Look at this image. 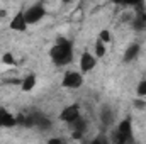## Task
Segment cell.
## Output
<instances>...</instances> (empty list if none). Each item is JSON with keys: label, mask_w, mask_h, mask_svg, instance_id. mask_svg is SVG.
Here are the masks:
<instances>
[{"label": "cell", "mask_w": 146, "mask_h": 144, "mask_svg": "<svg viewBox=\"0 0 146 144\" xmlns=\"http://www.w3.org/2000/svg\"><path fill=\"white\" fill-rule=\"evenodd\" d=\"M49 56L56 66L70 65L73 59V42L66 37H58L56 44L49 49Z\"/></svg>", "instance_id": "cell-1"}, {"label": "cell", "mask_w": 146, "mask_h": 144, "mask_svg": "<svg viewBox=\"0 0 146 144\" xmlns=\"http://www.w3.org/2000/svg\"><path fill=\"white\" fill-rule=\"evenodd\" d=\"M24 15H26L27 26H33V24H37L39 20H42V17L46 15V9L42 3H33L24 10Z\"/></svg>", "instance_id": "cell-2"}, {"label": "cell", "mask_w": 146, "mask_h": 144, "mask_svg": "<svg viewBox=\"0 0 146 144\" xmlns=\"http://www.w3.org/2000/svg\"><path fill=\"white\" fill-rule=\"evenodd\" d=\"M61 85L65 88H72V90H76L83 85V76L80 71H66L63 75V80H61Z\"/></svg>", "instance_id": "cell-3"}, {"label": "cell", "mask_w": 146, "mask_h": 144, "mask_svg": "<svg viewBox=\"0 0 146 144\" xmlns=\"http://www.w3.org/2000/svg\"><path fill=\"white\" fill-rule=\"evenodd\" d=\"M78 117H80V105H78V104L66 105V107L60 112V120H61V122H66V124L75 122Z\"/></svg>", "instance_id": "cell-4"}, {"label": "cell", "mask_w": 146, "mask_h": 144, "mask_svg": "<svg viewBox=\"0 0 146 144\" xmlns=\"http://www.w3.org/2000/svg\"><path fill=\"white\" fill-rule=\"evenodd\" d=\"M9 27H10L12 31H19V32H24V31L27 29V22H26L24 10H19V12L12 17V20H10Z\"/></svg>", "instance_id": "cell-5"}, {"label": "cell", "mask_w": 146, "mask_h": 144, "mask_svg": "<svg viewBox=\"0 0 146 144\" xmlns=\"http://www.w3.org/2000/svg\"><path fill=\"white\" fill-rule=\"evenodd\" d=\"M95 63H97V58H95L94 54H90V53L85 51V53L80 56V71L82 73L92 71V70L95 68Z\"/></svg>", "instance_id": "cell-6"}, {"label": "cell", "mask_w": 146, "mask_h": 144, "mask_svg": "<svg viewBox=\"0 0 146 144\" xmlns=\"http://www.w3.org/2000/svg\"><path fill=\"white\" fill-rule=\"evenodd\" d=\"M139 53H141V46H139V42H133V44H129V46L126 48L124 56H122V61H124V63H131V61H134V59L138 58Z\"/></svg>", "instance_id": "cell-7"}, {"label": "cell", "mask_w": 146, "mask_h": 144, "mask_svg": "<svg viewBox=\"0 0 146 144\" xmlns=\"http://www.w3.org/2000/svg\"><path fill=\"white\" fill-rule=\"evenodd\" d=\"M14 126H17V119H15V115H12L7 108L0 107V127H14Z\"/></svg>", "instance_id": "cell-8"}, {"label": "cell", "mask_w": 146, "mask_h": 144, "mask_svg": "<svg viewBox=\"0 0 146 144\" xmlns=\"http://www.w3.org/2000/svg\"><path fill=\"white\" fill-rule=\"evenodd\" d=\"M37 83V78L34 73H29L24 80H22V83H21V88H22V92H31L34 87H36Z\"/></svg>", "instance_id": "cell-9"}, {"label": "cell", "mask_w": 146, "mask_h": 144, "mask_svg": "<svg viewBox=\"0 0 146 144\" xmlns=\"http://www.w3.org/2000/svg\"><path fill=\"white\" fill-rule=\"evenodd\" d=\"M70 127H72V132H80V134H85V132H87V129H88V124H87V120H85V119L78 117L75 122H72V124H70Z\"/></svg>", "instance_id": "cell-10"}, {"label": "cell", "mask_w": 146, "mask_h": 144, "mask_svg": "<svg viewBox=\"0 0 146 144\" xmlns=\"http://www.w3.org/2000/svg\"><path fill=\"white\" fill-rule=\"evenodd\" d=\"M100 120L104 126H110L114 122V110L110 107H104L100 110Z\"/></svg>", "instance_id": "cell-11"}, {"label": "cell", "mask_w": 146, "mask_h": 144, "mask_svg": "<svg viewBox=\"0 0 146 144\" xmlns=\"http://www.w3.org/2000/svg\"><path fill=\"white\" fill-rule=\"evenodd\" d=\"M133 27H134L136 31H139V29H145V27H146V14H145V12H138V14L134 15Z\"/></svg>", "instance_id": "cell-12"}, {"label": "cell", "mask_w": 146, "mask_h": 144, "mask_svg": "<svg viewBox=\"0 0 146 144\" xmlns=\"http://www.w3.org/2000/svg\"><path fill=\"white\" fill-rule=\"evenodd\" d=\"M94 54H95V58H104V56H106V44H104V42H100L99 39L95 41V46H94Z\"/></svg>", "instance_id": "cell-13"}, {"label": "cell", "mask_w": 146, "mask_h": 144, "mask_svg": "<svg viewBox=\"0 0 146 144\" xmlns=\"http://www.w3.org/2000/svg\"><path fill=\"white\" fill-rule=\"evenodd\" d=\"M136 95H138V98L146 97V80H141V81L138 83V87H136Z\"/></svg>", "instance_id": "cell-14"}, {"label": "cell", "mask_w": 146, "mask_h": 144, "mask_svg": "<svg viewBox=\"0 0 146 144\" xmlns=\"http://www.w3.org/2000/svg\"><path fill=\"white\" fill-rule=\"evenodd\" d=\"M99 41H100V42H104V44L110 42V32L107 31V29H102V31L99 32Z\"/></svg>", "instance_id": "cell-15"}, {"label": "cell", "mask_w": 146, "mask_h": 144, "mask_svg": "<svg viewBox=\"0 0 146 144\" xmlns=\"http://www.w3.org/2000/svg\"><path fill=\"white\" fill-rule=\"evenodd\" d=\"M2 63H3V65H14V63H15L14 54H12V53H5V54L2 56Z\"/></svg>", "instance_id": "cell-16"}, {"label": "cell", "mask_w": 146, "mask_h": 144, "mask_svg": "<svg viewBox=\"0 0 146 144\" xmlns=\"http://www.w3.org/2000/svg\"><path fill=\"white\" fill-rule=\"evenodd\" d=\"M134 107H138V108H145V107H146V102L143 100V98H136V100H134Z\"/></svg>", "instance_id": "cell-17"}, {"label": "cell", "mask_w": 146, "mask_h": 144, "mask_svg": "<svg viewBox=\"0 0 146 144\" xmlns=\"http://www.w3.org/2000/svg\"><path fill=\"white\" fill-rule=\"evenodd\" d=\"M48 144H65V141L61 137H51V139H48Z\"/></svg>", "instance_id": "cell-18"}, {"label": "cell", "mask_w": 146, "mask_h": 144, "mask_svg": "<svg viewBox=\"0 0 146 144\" xmlns=\"http://www.w3.org/2000/svg\"><path fill=\"white\" fill-rule=\"evenodd\" d=\"M97 137H99V144H110L106 134H100V136H97Z\"/></svg>", "instance_id": "cell-19"}, {"label": "cell", "mask_w": 146, "mask_h": 144, "mask_svg": "<svg viewBox=\"0 0 146 144\" xmlns=\"http://www.w3.org/2000/svg\"><path fill=\"white\" fill-rule=\"evenodd\" d=\"M72 137H73V139H82V137H83V134H80V132H72Z\"/></svg>", "instance_id": "cell-20"}, {"label": "cell", "mask_w": 146, "mask_h": 144, "mask_svg": "<svg viewBox=\"0 0 146 144\" xmlns=\"http://www.w3.org/2000/svg\"><path fill=\"white\" fill-rule=\"evenodd\" d=\"M88 144H99V137H95L94 141H90V143H88Z\"/></svg>", "instance_id": "cell-21"}]
</instances>
